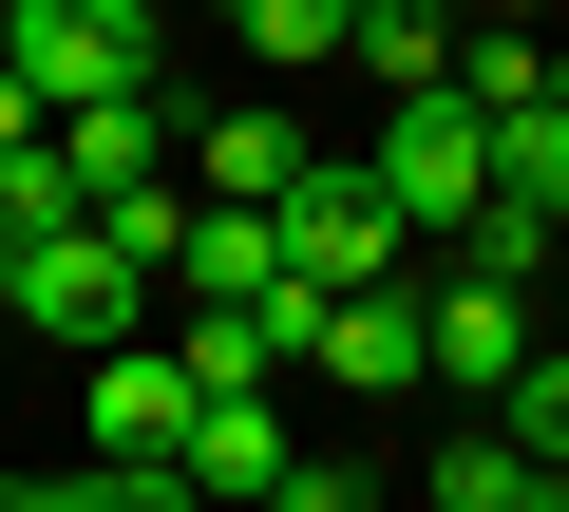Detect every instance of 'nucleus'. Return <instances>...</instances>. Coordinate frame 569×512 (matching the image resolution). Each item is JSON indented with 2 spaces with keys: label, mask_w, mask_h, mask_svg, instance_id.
<instances>
[{
  "label": "nucleus",
  "mask_w": 569,
  "mask_h": 512,
  "mask_svg": "<svg viewBox=\"0 0 569 512\" xmlns=\"http://www.w3.org/2000/svg\"><path fill=\"white\" fill-rule=\"evenodd\" d=\"M305 380H342V399H418V267H399V285H323Z\"/></svg>",
  "instance_id": "0eeeda50"
},
{
  "label": "nucleus",
  "mask_w": 569,
  "mask_h": 512,
  "mask_svg": "<svg viewBox=\"0 0 569 512\" xmlns=\"http://www.w3.org/2000/svg\"><path fill=\"white\" fill-rule=\"evenodd\" d=\"M20 133H39V96H20V77H0V152H20Z\"/></svg>",
  "instance_id": "f3484780"
},
{
  "label": "nucleus",
  "mask_w": 569,
  "mask_h": 512,
  "mask_svg": "<svg viewBox=\"0 0 569 512\" xmlns=\"http://www.w3.org/2000/svg\"><path fill=\"white\" fill-rule=\"evenodd\" d=\"M493 190L569 209V96H512V114H493Z\"/></svg>",
  "instance_id": "ddd939ff"
},
{
  "label": "nucleus",
  "mask_w": 569,
  "mask_h": 512,
  "mask_svg": "<svg viewBox=\"0 0 569 512\" xmlns=\"http://www.w3.org/2000/svg\"><path fill=\"white\" fill-rule=\"evenodd\" d=\"M266 228H284L305 285H399V267H418V228H399V190H380L361 152H305V171L266 190Z\"/></svg>",
  "instance_id": "f257e3e1"
},
{
  "label": "nucleus",
  "mask_w": 569,
  "mask_h": 512,
  "mask_svg": "<svg viewBox=\"0 0 569 512\" xmlns=\"http://www.w3.org/2000/svg\"><path fill=\"white\" fill-rule=\"evenodd\" d=\"M305 152H323L305 114H284V96H247V114H209V133H190V190H247V209H266L284 171H305Z\"/></svg>",
  "instance_id": "9d476101"
},
{
  "label": "nucleus",
  "mask_w": 569,
  "mask_h": 512,
  "mask_svg": "<svg viewBox=\"0 0 569 512\" xmlns=\"http://www.w3.org/2000/svg\"><path fill=\"white\" fill-rule=\"evenodd\" d=\"M437 77H456L475 114H512V96H550V39H531V20H493V0H456V39H437Z\"/></svg>",
  "instance_id": "9b49d317"
},
{
  "label": "nucleus",
  "mask_w": 569,
  "mask_h": 512,
  "mask_svg": "<svg viewBox=\"0 0 569 512\" xmlns=\"http://www.w3.org/2000/svg\"><path fill=\"white\" fill-rule=\"evenodd\" d=\"M0 77H20L39 114H77V96L152 77V20H133V0H0Z\"/></svg>",
  "instance_id": "20e7f679"
},
{
  "label": "nucleus",
  "mask_w": 569,
  "mask_h": 512,
  "mask_svg": "<svg viewBox=\"0 0 569 512\" xmlns=\"http://www.w3.org/2000/svg\"><path fill=\"white\" fill-rule=\"evenodd\" d=\"M418 493H437V512H550V493H569V455H531L512 418H456V436L418 455Z\"/></svg>",
  "instance_id": "1a4fd4ad"
},
{
  "label": "nucleus",
  "mask_w": 569,
  "mask_h": 512,
  "mask_svg": "<svg viewBox=\"0 0 569 512\" xmlns=\"http://www.w3.org/2000/svg\"><path fill=\"white\" fill-rule=\"evenodd\" d=\"M361 171H380V190H399V228L437 247V228H456V209L493 190V114H475L456 77H418V96H380V133H361Z\"/></svg>",
  "instance_id": "f03ea898"
},
{
  "label": "nucleus",
  "mask_w": 569,
  "mask_h": 512,
  "mask_svg": "<svg viewBox=\"0 0 569 512\" xmlns=\"http://www.w3.org/2000/svg\"><path fill=\"white\" fill-rule=\"evenodd\" d=\"M209 20H228L266 77H342V0H209Z\"/></svg>",
  "instance_id": "f8f14e48"
},
{
  "label": "nucleus",
  "mask_w": 569,
  "mask_h": 512,
  "mask_svg": "<svg viewBox=\"0 0 569 512\" xmlns=\"http://www.w3.org/2000/svg\"><path fill=\"white\" fill-rule=\"evenodd\" d=\"M550 96H569V58H550Z\"/></svg>",
  "instance_id": "6ab92c4d"
},
{
  "label": "nucleus",
  "mask_w": 569,
  "mask_h": 512,
  "mask_svg": "<svg viewBox=\"0 0 569 512\" xmlns=\"http://www.w3.org/2000/svg\"><path fill=\"white\" fill-rule=\"evenodd\" d=\"M512 361H531V285H512V267H456V247H437V285H418V380L493 399Z\"/></svg>",
  "instance_id": "39448f33"
},
{
  "label": "nucleus",
  "mask_w": 569,
  "mask_h": 512,
  "mask_svg": "<svg viewBox=\"0 0 569 512\" xmlns=\"http://www.w3.org/2000/svg\"><path fill=\"white\" fill-rule=\"evenodd\" d=\"M20 323H39L58 361H96V342H133V323H152V267L77 209V228H39V247H20Z\"/></svg>",
  "instance_id": "7ed1b4c3"
},
{
  "label": "nucleus",
  "mask_w": 569,
  "mask_h": 512,
  "mask_svg": "<svg viewBox=\"0 0 569 512\" xmlns=\"http://www.w3.org/2000/svg\"><path fill=\"white\" fill-rule=\"evenodd\" d=\"M284 455H305V436H284V399H266V380L190 399V436H171V474H190V493H284Z\"/></svg>",
  "instance_id": "6e6552de"
},
{
  "label": "nucleus",
  "mask_w": 569,
  "mask_h": 512,
  "mask_svg": "<svg viewBox=\"0 0 569 512\" xmlns=\"http://www.w3.org/2000/svg\"><path fill=\"white\" fill-rule=\"evenodd\" d=\"M58 171H77V209H114V190H152V171H190V133H171L152 77H114V96L58 114Z\"/></svg>",
  "instance_id": "423d86ee"
},
{
  "label": "nucleus",
  "mask_w": 569,
  "mask_h": 512,
  "mask_svg": "<svg viewBox=\"0 0 569 512\" xmlns=\"http://www.w3.org/2000/svg\"><path fill=\"white\" fill-rule=\"evenodd\" d=\"M493 418H512V436H531V455H569V342H531V361H512V380H493Z\"/></svg>",
  "instance_id": "dca6fc26"
},
{
  "label": "nucleus",
  "mask_w": 569,
  "mask_h": 512,
  "mask_svg": "<svg viewBox=\"0 0 569 512\" xmlns=\"http://www.w3.org/2000/svg\"><path fill=\"white\" fill-rule=\"evenodd\" d=\"M0 323H20V228H0Z\"/></svg>",
  "instance_id": "a211bd4d"
},
{
  "label": "nucleus",
  "mask_w": 569,
  "mask_h": 512,
  "mask_svg": "<svg viewBox=\"0 0 569 512\" xmlns=\"http://www.w3.org/2000/svg\"><path fill=\"white\" fill-rule=\"evenodd\" d=\"M171 361H190V399H228V380H284L247 304H190V323H171Z\"/></svg>",
  "instance_id": "4468645a"
},
{
  "label": "nucleus",
  "mask_w": 569,
  "mask_h": 512,
  "mask_svg": "<svg viewBox=\"0 0 569 512\" xmlns=\"http://www.w3.org/2000/svg\"><path fill=\"white\" fill-rule=\"evenodd\" d=\"M0 228H20V247H39V228H77V171H58V114H39L20 152H0Z\"/></svg>",
  "instance_id": "2eb2a0df"
}]
</instances>
